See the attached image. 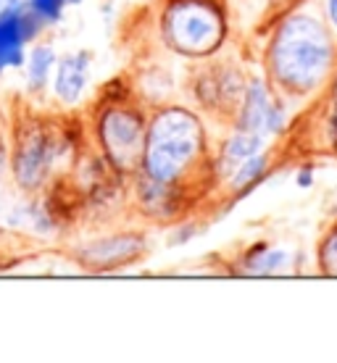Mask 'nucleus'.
Returning a JSON list of instances; mask_svg holds the SVG:
<instances>
[{
	"label": "nucleus",
	"mask_w": 337,
	"mask_h": 363,
	"mask_svg": "<svg viewBox=\"0 0 337 363\" xmlns=\"http://www.w3.org/2000/svg\"><path fill=\"white\" fill-rule=\"evenodd\" d=\"M324 16L327 24L337 32V0H324Z\"/></svg>",
	"instance_id": "4be33fe9"
},
{
	"label": "nucleus",
	"mask_w": 337,
	"mask_h": 363,
	"mask_svg": "<svg viewBox=\"0 0 337 363\" xmlns=\"http://www.w3.org/2000/svg\"><path fill=\"white\" fill-rule=\"evenodd\" d=\"M87 147L82 118L53 116L32 106H18L9 127V169L18 192L27 198L48 190L72 172Z\"/></svg>",
	"instance_id": "7ed1b4c3"
},
{
	"label": "nucleus",
	"mask_w": 337,
	"mask_h": 363,
	"mask_svg": "<svg viewBox=\"0 0 337 363\" xmlns=\"http://www.w3.org/2000/svg\"><path fill=\"white\" fill-rule=\"evenodd\" d=\"M245 69L224 55H214L206 61H198L187 74V95L190 106L198 108L206 118L232 127L235 113L240 108V100L245 95L248 84Z\"/></svg>",
	"instance_id": "423d86ee"
},
{
	"label": "nucleus",
	"mask_w": 337,
	"mask_h": 363,
	"mask_svg": "<svg viewBox=\"0 0 337 363\" xmlns=\"http://www.w3.org/2000/svg\"><path fill=\"white\" fill-rule=\"evenodd\" d=\"M295 184L301 190H309L311 184H314V161H301L298 172H295Z\"/></svg>",
	"instance_id": "aec40b11"
},
{
	"label": "nucleus",
	"mask_w": 337,
	"mask_h": 363,
	"mask_svg": "<svg viewBox=\"0 0 337 363\" xmlns=\"http://www.w3.org/2000/svg\"><path fill=\"white\" fill-rule=\"evenodd\" d=\"M140 172L190 192L201 211L209 208V200L219 198V179L211 132L201 111L177 100L150 106Z\"/></svg>",
	"instance_id": "f257e3e1"
},
{
	"label": "nucleus",
	"mask_w": 337,
	"mask_h": 363,
	"mask_svg": "<svg viewBox=\"0 0 337 363\" xmlns=\"http://www.w3.org/2000/svg\"><path fill=\"white\" fill-rule=\"evenodd\" d=\"M290 253L282 247H274L266 240L250 242L243 247V253L235 258V266H229V274L237 277H280V274H290Z\"/></svg>",
	"instance_id": "ddd939ff"
},
{
	"label": "nucleus",
	"mask_w": 337,
	"mask_h": 363,
	"mask_svg": "<svg viewBox=\"0 0 337 363\" xmlns=\"http://www.w3.org/2000/svg\"><path fill=\"white\" fill-rule=\"evenodd\" d=\"M203 229H206V221H201V216L182 218L179 224H174V227H172V235L166 237V245H169V247L187 245L190 240H195V237L201 235Z\"/></svg>",
	"instance_id": "a211bd4d"
},
{
	"label": "nucleus",
	"mask_w": 337,
	"mask_h": 363,
	"mask_svg": "<svg viewBox=\"0 0 337 363\" xmlns=\"http://www.w3.org/2000/svg\"><path fill=\"white\" fill-rule=\"evenodd\" d=\"M45 21L27 0H3L0 6V77L11 69H24L27 45L45 32Z\"/></svg>",
	"instance_id": "9d476101"
},
{
	"label": "nucleus",
	"mask_w": 337,
	"mask_h": 363,
	"mask_svg": "<svg viewBox=\"0 0 337 363\" xmlns=\"http://www.w3.org/2000/svg\"><path fill=\"white\" fill-rule=\"evenodd\" d=\"M148 106L132 77L121 74L103 84L84 111L87 145L109 164L118 179L129 182L140 172L148 132Z\"/></svg>",
	"instance_id": "20e7f679"
},
{
	"label": "nucleus",
	"mask_w": 337,
	"mask_h": 363,
	"mask_svg": "<svg viewBox=\"0 0 337 363\" xmlns=\"http://www.w3.org/2000/svg\"><path fill=\"white\" fill-rule=\"evenodd\" d=\"M280 166H282L280 164V153H277L274 147H264L261 153H255V155H250L248 161H243L235 172L229 174L227 182L221 184L219 198L224 200L221 213L229 208H235L240 200H245L250 192L258 190Z\"/></svg>",
	"instance_id": "9b49d317"
},
{
	"label": "nucleus",
	"mask_w": 337,
	"mask_h": 363,
	"mask_svg": "<svg viewBox=\"0 0 337 363\" xmlns=\"http://www.w3.org/2000/svg\"><path fill=\"white\" fill-rule=\"evenodd\" d=\"M155 37L169 55L206 61L219 55L232 35L229 0H155Z\"/></svg>",
	"instance_id": "39448f33"
},
{
	"label": "nucleus",
	"mask_w": 337,
	"mask_h": 363,
	"mask_svg": "<svg viewBox=\"0 0 337 363\" xmlns=\"http://www.w3.org/2000/svg\"><path fill=\"white\" fill-rule=\"evenodd\" d=\"M280 140L287 150H298L301 161L337 158V64L327 84L311 98L309 111L292 118Z\"/></svg>",
	"instance_id": "0eeeda50"
},
{
	"label": "nucleus",
	"mask_w": 337,
	"mask_h": 363,
	"mask_svg": "<svg viewBox=\"0 0 337 363\" xmlns=\"http://www.w3.org/2000/svg\"><path fill=\"white\" fill-rule=\"evenodd\" d=\"M127 203L137 218L153 227H174L187 216H201L203 211L190 192L174 184L158 182L148 174L137 172L127 182Z\"/></svg>",
	"instance_id": "1a4fd4ad"
},
{
	"label": "nucleus",
	"mask_w": 337,
	"mask_h": 363,
	"mask_svg": "<svg viewBox=\"0 0 337 363\" xmlns=\"http://www.w3.org/2000/svg\"><path fill=\"white\" fill-rule=\"evenodd\" d=\"M0 6H3V0H0Z\"/></svg>",
	"instance_id": "5701e85b"
},
{
	"label": "nucleus",
	"mask_w": 337,
	"mask_h": 363,
	"mask_svg": "<svg viewBox=\"0 0 337 363\" xmlns=\"http://www.w3.org/2000/svg\"><path fill=\"white\" fill-rule=\"evenodd\" d=\"M66 253L69 261L84 274H116L145 261L150 253V240L143 227L111 229L74 242Z\"/></svg>",
	"instance_id": "6e6552de"
},
{
	"label": "nucleus",
	"mask_w": 337,
	"mask_h": 363,
	"mask_svg": "<svg viewBox=\"0 0 337 363\" xmlns=\"http://www.w3.org/2000/svg\"><path fill=\"white\" fill-rule=\"evenodd\" d=\"M58 64V53L50 43H37L27 53L24 64V90L32 100H45V92L53 82V72Z\"/></svg>",
	"instance_id": "dca6fc26"
},
{
	"label": "nucleus",
	"mask_w": 337,
	"mask_h": 363,
	"mask_svg": "<svg viewBox=\"0 0 337 363\" xmlns=\"http://www.w3.org/2000/svg\"><path fill=\"white\" fill-rule=\"evenodd\" d=\"M9 129L3 124V116H0V179H3V174L9 169Z\"/></svg>",
	"instance_id": "412c9836"
},
{
	"label": "nucleus",
	"mask_w": 337,
	"mask_h": 363,
	"mask_svg": "<svg viewBox=\"0 0 337 363\" xmlns=\"http://www.w3.org/2000/svg\"><path fill=\"white\" fill-rule=\"evenodd\" d=\"M264 35L261 66L272 90L287 103L314 98L337 64L335 29L301 6L272 21Z\"/></svg>",
	"instance_id": "f03ea898"
},
{
	"label": "nucleus",
	"mask_w": 337,
	"mask_h": 363,
	"mask_svg": "<svg viewBox=\"0 0 337 363\" xmlns=\"http://www.w3.org/2000/svg\"><path fill=\"white\" fill-rule=\"evenodd\" d=\"M90 72H92L90 50L82 48V50H72V53L58 55L53 82H50L55 103L64 106V108L79 106V100L84 98V90H87V82H90Z\"/></svg>",
	"instance_id": "f8f14e48"
},
{
	"label": "nucleus",
	"mask_w": 337,
	"mask_h": 363,
	"mask_svg": "<svg viewBox=\"0 0 337 363\" xmlns=\"http://www.w3.org/2000/svg\"><path fill=\"white\" fill-rule=\"evenodd\" d=\"M274 90L266 82L264 74H250L245 84V95L240 100V108L235 113V121L229 129H243V132H255V135H266V113L272 108Z\"/></svg>",
	"instance_id": "2eb2a0df"
},
{
	"label": "nucleus",
	"mask_w": 337,
	"mask_h": 363,
	"mask_svg": "<svg viewBox=\"0 0 337 363\" xmlns=\"http://www.w3.org/2000/svg\"><path fill=\"white\" fill-rule=\"evenodd\" d=\"M316 272L337 279V218H332L316 242Z\"/></svg>",
	"instance_id": "f3484780"
},
{
	"label": "nucleus",
	"mask_w": 337,
	"mask_h": 363,
	"mask_svg": "<svg viewBox=\"0 0 337 363\" xmlns=\"http://www.w3.org/2000/svg\"><path fill=\"white\" fill-rule=\"evenodd\" d=\"M32 11H35L37 16L45 21V27H55L61 18H64V11L69 9L66 6V0H27Z\"/></svg>",
	"instance_id": "6ab92c4d"
},
{
	"label": "nucleus",
	"mask_w": 337,
	"mask_h": 363,
	"mask_svg": "<svg viewBox=\"0 0 337 363\" xmlns=\"http://www.w3.org/2000/svg\"><path fill=\"white\" fill-rule=\"evenodd\" d=\"M264 147H269V137L266 135L243 132V129H229V135L221 140L219 145L214 147V169H216L219 190L237 166L243 164V161H248L250 155L261 153Z\"/></svg>",
	"instance_id": "4468645a"
}]
</instances>
